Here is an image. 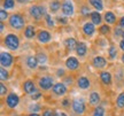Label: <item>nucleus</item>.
Masks as SVG:
<instances>
[{"mask_svg":"<svg viewBox=\"0 0 124 116\" xmlns=\"http://www.w3.org/2000/svg\"><path fill=\"white\" fill-rule=\"evenodd\" d=\"M4 44L8 49L16 51L20 47V38L15 33H8L4 38Z\"/></svg>","mask_w":124,"mask_h":116,"instance_id":"obj_1","label":"nucleus"},{"mask_svg":"<svg viewBox=\"0 0 124 116\" xmlns=\"http://www.w3.org/2000/svg\"><path fill=\"white\" fill-rule=\"evenodd\" d=\"M9 25L15 30H21L24 28V18L20 14H13L8 20Z\"/></svg>","mask_w":124,"mask_h":116,"instance_id":"obj_2","label":"nucleus"},{"mask_svg":"<svg viewBox=\"0 0 124 116\" xmlns=\"http://www.w3.org/2000/svg\"><path fill=\"white\" fill-rule=\"evenodd\" d=\"M71 108H72L74 113H76L77 115H82L85 113L86 105H85V101L82 98H75L71 102Z\"/></svg>","mask_w":124,"mask_h":116,"instance_id":"obj_3","label":"nucleus"},{"mask_svg":"<svg viewBox=\"0 0 124 116\" xmlns=\"http://www.w3.org/2000/svg\"><path fill=\"white\" fill-rule=\"evenodd\" d=\"M38 86L43 91H48V90H51L54 86L53 78L51 76H41L38 79Z\"/></svg>","mask_w":124,"mask_h":116,"instance_id":"obj_4","label":"nucleus"},{"mask_svg":"<svg viewBox=\"0 0 124 116\" xmlns=\"http://www.w3.org/2000/svg\"><path fill=\"white\" fill-rule=\"evenodd\" d=\"M13 61H14V58L13 55L8 52H1L0 54V64L1 67L4 68H8L13 64Z\"/></svg>","mask_w":124,"mask_h":116,"instance_id":"obj_5","label":"nucleus"},{"mask_svg":"<svg viewBox=\"0 0 124 116\" xmlns=\"http://www.w3.org/2000/svg\"><path fill=\"white\" fill-rule=\"evenodd\" d=\"M29 12H30V15L35 20H40L43 15H47L45 7H41V6H31Z\"/></svg>","mask_w":124,"mask_h":116,"instance_id":"obj_6","label":"nucleus"},{"mask_svg":"<svg viewBox=\"0 0 124 116\" xmlns=\"http://www.w3.org/2000/svg\"><path fill=\"white\" fill-rule=\"evenodd\" d=\"M18 102H20V97L16 93H9L6 98V106L10 109L17 107Z\"/></svg>","mask_w":124,"mask_h":116,"instance_id":"obj_7","label":"nucleus"},{"mask_svg":"<svg viewBox=\"0 0 124 116\" xmlns=\"http://www.w3.org/2000/svg\"><path fill=\"white\" fill-rule=\"evenodd\" d=\"M62 13L66 16H72L74 15V12H75V8H74V5L70 0H64L62 2Z\"/></svg>","mask_w":124,"mask_h":116,"instance_id":"obj_8","label":"nucleus"},{"mask_svg":"<svg viewBox=\"0 0 124 116\" xmlns=\"http://www.w3.org/2000/svg\"><path fill=\"white\" fill-rule=\"evenodd\" d=\"M80 63L78 61V59H76L75 56H69V58L66 60V67L68 70H70V71H75L77 70L78 68H79Z\"/></svg>","mask_w":124,"mask_h":116,"instance_id":"obj_9","label":"nucleus"},{"mask_svg":"<svg viewBox=\"0 0 124 116\" xmlns=\"http://www.w3.org/2000/svg\"><path fill=\"white\" fill-rule=\"evenodd\" d=\"M22 89L27 94L36 93V84H35V82H33V80H31V79H27L22 84Z\"/></svg>","mask_w":124,"mask_h":116,"instance_id":"obj_10","label":"nucleus"},{"mask_svg":"<svg viewBox=\"0 0 124 116\" xmlns=\"http://www.w3.org/2000/svg\"><path fill=\"white\" fill-rule=\"evenodd\" d=\"M76 84L80 90H87L91 87V80L86 76H79L76 80Z\"/></svg>","mask_w":124,"mask_h":116,"instance_id":"obj_11","label":"nucleus"},{"mask_svg":"<svg viewBox=\"0 0 124 116\" xmlns=\"http://www.w3.org/2000/svg\"><path fill=\"white\" fill-rule=\"evenodd\" d=\"M92 64L94 68H97V69H102V68H105L107 66V60L103 56H100V55H98V56H94L92 60Z\"/></svg>","mask_w":124,"mask_h":116,"instance_id":"obj_12","label":"nucleus"},{"mask_svg":"<svg viewBox=\"0 0 124 116\" xmlns=\"http://www.w3.org/2000/svg\"><path fill=\"white\" fill-rule=\"evenodd\" d=\"M52 91L55 95H63L67 93V85L64 83H56L54 84V86L52 87Z\"/></svg>","mask_w":124,"mask_h":116,"instance_id":"obj_13","label":"nucleus"},{"mask_svg":"<svg viewBox=\"0 0 124 116\" xmlns=\"http://www.w3.org/2000/svg\"><path fill=\"white\" fill-rule=\"evenodd\" d=\"M100 100H101V97H100V93L97 92V91H93L90 93V97H89V102L91 106L93 107H98L99 103H100Z\"/></svg>","mask_w":124,"mask_h":116,"instance_id":"obj_14","label":"nucleus"},{"mask_svg":"<svg viewBox=\"0 0 124 116\" xmlns=\"http://www.w3.org/2000/svg\"><path fill=\"white\" fill-rule=\"evenodd\" d=\"M37 38H38V41H39V43H41V44H47L49 40H51L52 36H51V33H49L47 30H40V31L38 32V35H37Z\"/></svg>","mask_w":124,"mask_h":116,"instance_id":"obj_15","label":"nucleus"},{"mask_svg":"<svg viewBox=\"0 0 124 116\" xmlns=\"http://www.w3.org/2000/svg\"><path fill=\"white\" fill-rule=\"evenodd\" d=\"M100 80L102 82V84L103 85H110L111 82H113V76H111V74L109 71H106V70H103V71L100 72Z\"/></svg>","mask_w":124,"mask_h":116,"instance_id":"obj_16","label":"nucleus"},{"mask_svg":"<svg viewBox=\"0 0 124 116\" xmlns=\"http://www.w3.org/2000/svg\"><path fill=\"white\" fill-rule=\"evenodd\" d=\"M25 63H27L28 68H29V69H32V70L37 69L38 64H39L36 55H29V56L27 58V60H25Z\"/></svg>","mask_w":124,"mask_h":116,"instance_id":"obj_17","label":"nucleus"},{"mask_svg":"<svg viewBox=\"0 0 124 116\" xmlns=\"http://www.w3.org/2000/svg\"><path fill=\"white\" fill-rule=\"evenodd\" d=\"M83 32H84L85 36L87 37H91L95 32V27H94V24L92 22H87L85 23L84 25H83Z\"/></svg>","mask_w":124,"mask_h":116,"instance_id":"obj_18","label":"nucleus"},{"mask_svg":"<svg viewBox=\"0 0 124 116\" xmlns=\"http://www.w3.org/2000/svg\"><path fill=\"white\" fill-rule=\"evenodd\" d=\"M87 53V45L83 43V41H80L77 44V47H76V54L78 55V56H85Z\"/></svg>","mask_w":124,"mask_h":116,"instance_id":"obj_19","label":"nucleus"},{"mask_svg":"<svg viewBox=\"0 0 124 116\" xmlns=\"http://www.w3.org/2000/svg\"><path fill=\"white\" fill-rule=\"evenodd\" d=\"M77 41H76L75 38H72V37H70V38H67L66 40H64V45H66V47L69 51H76V47H77Z\"/></svg>","mask_w":124,"mask_h":116,"instance_id":"obj_20","label":"nucleus"},{"mask_svg":"<svg viewBox=\"0 0 124 116\" xmlns=\"http://www.w3.org/2000/svg\"><path fill=\"white\" fill-rule=\"evenodd\" d=\"M36 35V29L33 25H28L25 29H24V37L28 38V39H31L33 38Z\"/></svg>","mask_w":124,"mask_h":116,"instance_id":"obj_21","label":"nucleus"},{"mask_svg":"<svg viewBox=\"0 0 124 116\" xmlns=\"http://www.w3.org/2000/svg\"><path fill=\"white\" fill-rule=\"evenodd\" d=\"M101 15H100V13L98 12V10H95V12H92L91 13V21H92V23L94 24V25H99L100 23H101Z\"/></svg>","mask_w":124,"mask_h":116,"instance_id":"obj_22","label":"nucleus"},{"mask_svg":"<svg viewBox=\"0 0 124 116\" xmlns=\"http://www.w3.org/2000/svg\"><path fill=\"white\" fill-rule=\"evenodd\" d=\"M105 21L107 22V24H115L116 23V16L115 14L108 10L106 14H105Z\"/></svg>","mask_w":124,"mask_h":116,"instance_id":"obj_23","label":"nucleus"},{"mask_svg":"<svg viewBox=\"0 0 124 116\" xmlns=\"http://www.w3.org/2000/svg\"><path fill=\"white\" fill-rule=\"evenodd\" d=\"M89 2L91 4L92 7L97 9L98 12H100L103 9V2H102V0H89Z\"/></svg>","mask_w":124,"mask_h":116,"instance_id":"obj_24","label":"nucleus"},{"mask_svg":"<svg viewBox=\"0 0 124 116\" xmlns=\"http://www.w3.org/2000/svg\"><path fill=\"white\" fill-rule=\"evenodd\" d=\"M61 7H62V5L59 0H54V1H52V2L49 4V10H51L52 13H56Z\"/></svg>","mask_w":124,"mask_h":116,"instance_id":"obj_25","label":"nucleus"},{"mask_svg":"<svg viewBox=\"0 0 124 116\" xmlns=\"http://www.w3.org/2000/svg\"><path fill=\"white\" fill-rule=\"evenodd\" d=\"M108 56L110 60H116V58H117V49L114 45H111L108 49Z\"/></svg>","mask_w":124,"mask_h":116,"instance_id":"obj_26","label":"nucleus"},{"mask_svg":"<svg viewBox=\"0 0 124 116\" xmlns=\"http://www.w3.org/2000/svg\"><path fill=\"white\" fill-rule=\"evenodd\" d=\"M37 60H38V63L39 64H45V63L47 62V55H46V53H43V52H40V53H38L37 55Z\"/></svg>","mask_w":124,"mask_h":116,"instance_id":"obj_27","label":"nucleus"},{"mask_svg":"<svg viewBox=\"0 0 124 116\" xmlns=\"http://www.w3.org/2000/svg\"><path fill=\"white\" fill-rule=\"evenodd\" d=\"M8 78H9V72L6 70V68L1 67L0 68V79H1V82L7 80Z\"/></svg>","mask_w":124,"mask_h":116,"instance_id":"obj_28","label":"nucleus"},{"mask_svg":"<svg viewBox=\"0 0 124 116\" xmlns=\"http://www.w3.org/2000/svg\"><path fill=\"white\" fill-rule=\"evenodd\" d=\"M116 106L118 108H124V92L120 93V95L116 99Z\"/></svg>","mask_w":124,"mask_h":116,"instance_id":"obj_29","label":"nucleus"},{"mask_svg":"<svg viewBox=\"0 0 124 116\" xmlns=\"http://www.w3.org/2000/svg\"><path fill=\"white\" fill-rule=\"evenodd\" d=\"M92 116H105V109H103L101 106H98V107H95V109H94Z\"/></svg>","mask_w":124,"mask_h":116,"instance_id":"obj_30","label":"nucleus"},{"mask_svg":"<svg viewBox=\"0 0 124 116\" xmlns=\"http://www.w3.org/2000/svg\"><path fill=\"white\" fill-rule=\"evenodd\" d=\"M14 6H15V1H14V0H4V8L5 9L14 8Z\"/></svg>","mask_w":124,"mask_h":116,"instance_id":"obj_31","label":"nucleus"},{"mask_svg":"<svg viewBox=\"0 0 124 116\" xmlns=\"http://www.w3.org/2000/svg\"><path fill=\"white\" fill-rule=\"evenodd\" d=\"M99 31H100V33H101V35H108V33H109V31H110V28H109V25L106 23V24H103V25H101V27H100Z\"/></svg>","mask_w":124,"mask_h":116,"instance_id":"obj_32","label":"nucleus"},{"mask_svg":"<svg viewBox=\"0 0 124 116\" xmlns=\"http://www.w3.org/2000/svg\"><path fill=\"white\" fill-rule=\"evenodd\" d=\"M0 95H1V98H4L5 95H8L7 94V87L4 84V82H1V84H0Z\"/></svg>","mask_w":124,"mask_h":116,"instance_id":"obj_33","label":"nucleus"},{"mask_svg":"<svg viewBox=\"0 0 124 116\" xmlns=\"http://www.w3.org/2000/svg\"><path fill=\"white\" fill-rule=\"evenodd\" d=\"M7 17H8V13L6 12V9H1L0 10V20H1V22L7 20Z\"/></svg>","mask_w":124,"mask_h":116,"instance_id":"obj_34","label":"nucleus"},{"mask_svg":"<svg viewBox=\"0 0 124 116\" xmlns=\"http://www.w3.org/2000/svg\"><path fill=\"white\" fill-rule=\"evenodd\" d=\"M45 18H46V23H47V25L48 27H53L54 25V22H53V20H52V17H51V15H45Z\"/></svg>","mask_w":124,"mask_h":116,"instance_id":"obj_35","label":"nucleus"},{"mask_svg":"<svg viewBox=\"0 0 124 116\" xmlns=\"http://www.w3.org/2000/svg\"><path fill=\"white\" fill-rule=\"evenodd\" d=\"M29 109H30L31 113H37L38 110H40V106H38V103H35V105L30 106V107H29Z\"/></svg>","mask_w":124,"mask_h":116,"instance_id":"obj_36","label":"nucleus"},{"mask_svg":"<svg viewBox=\"0 0 124 116\" xmlns=\"http://www.w3.org/2000/svg\"><path fill=\"white\" fill-rule=\"evenodd\" d=\"M41 116H55V113L52 110V109H45L43 112V115Z\"/></svg>","mask_w":124,"mask_h":116,"instance_id":"obj_37","label":"nucleus"},{"mask_svg":"<svg viewBox=\"0 0 124 116\" xmlns=\"http://www.w3.org/2000/svg\"><path fill=\"white\" fill-rule=\"evenodd\" d=\"M90 13H92V12H90V9H89V7H82V15L83 16H87Z\"/></svg>","mask_w":124,"mask_h":116,"instance_id":"obj_38","label":"nucleus"},{"mask_svg":"<svg viewBox=\"0 0 124 116\" xmlns=\"http://www.w3.org/2000/svg\"><path fill=\"white\" fill-rule=\"evenodd\" d=\"M114 35H115V37H122V33H123V31H122V28H116L115 30H114Z\"/></svg>","mask_w":124,"mask_h":116,"instance_id":"obj_39","label":"nucleus"},{"mask_svg":"<svg viewBox=\"0 0 124 116\" xmlns=\"http://www.w3.org/2000/svg\"><path fill=\"white\" fill-rule=\"evenodd\" d=\"M64 74H66V72H64V70H63V69H61V68H59L58 70H56V76H58V77L64 76Z\"/></svg>","mask_w":124,"mask_h":116,"instance_id":"obj_40","label":"nucleus"},{"mask_svg":"<svg viewBox=\"0 0 124 116\" xmlns=\"http://www.w3.org/2000/svg\"><path fill=\"white\" fill-rule=\"evenodd\" d=\"M40 97H41V93H40V92H36V93H33L31 95V99H32V100H37V99H39Z\"/></svg>","mask_w":124,"mask_h":116,"instance_id":"obj_41","label":"nucleus"},{"mask_svg":"<svg viewBox=\"0 0 124 116\" xmlns=\"http://www.w3.org/2000/svg\"><path fill=\"white\" fill-rule=\"evenodd\" d=\"M70 105V101H69V99H64L63 101H62V106L63 107H68Z\"/></svg>","mask_w":124,"mask_h":116,"instance_id":"obj_42","label":"nucleus"},{"mask_svg":"<svg viewBox=\"0 0 124 116\" xmlns=\"http://www.w3.org/2000/svg\"><path fill=\"white\" fill-rule=\"evenodd\" d=\"M118 24H120V28L124 29V16H123V17H121V20H120V22H118Z\"/></svg>","mask_w":124,"mask_h":116,"instance_id":"obj_43","label":"nucleus"},{"mask_svg":"<svg viewBox=\"0 0 124 116\" xmlns=\"http://www.w3.org/2000/svg\"><path fill=\"white\" fill-rule=\"evenodd\" d=\"M58 21H59L60 23H62V24H67V20H66L64 17H59Z\"/></svg>","mask_w":124,"mask_h":116,"instance_id":"obj_44","label":"nucleus"},{"mask_svg":"<svg viewBox=\"0 0 124 116\" xmlns=\"http://www.w3.org/2000/svg\"><path fill=\"white\" fill-rule=\"evenodd\" d=\"M55 116H68V115L63 112H58V113H55Z\"/></svg>","mask_w":124,"mask_h":116,"instance_id":"obj_45","label":"nucleus"},{"mask_svg":"<svg viewBox=\"0 0 124 116\" xmlns=\"http://www.w3.org/2000/svg\"><path fill=\"white\" fill-rule=\"evenodd\" d=\"M120 48L124 52V39H123V40H121V41H120Z\"/></svg>","mask_w":124,"mask_h":116,"instance_id":"obj_46","label":"nucleus"},{"mask_svg":"<svg viewBox=\"0 0 124 116\" xmlns=\"http://www.w3.org/2000/svg\"><path fill=\"white\" fill-rule=\"evenodd\" d=\"M0 31L4 32L5 31V25H4V22H0Z\"/></svg>","mask_w":124,"mask_h":116,"instance_id":"obj_47","label":"nucleus"},{"mask_svg":"<svg viewBox=\"0 0 124 116\" xmlns=\"http://www.w3.org/2000/svg\"><path fill=\"white\" fill-rule=\"evenodd\" d=\"M28 116H40L39 114H37V113H30Z\"/></svg>","mask_w":124,"mask_h":116,"instance_id":"obj_48","label":"nucleus"},{"mask_svg":"<svg viewBox=\"0 0 124 116\" xmlns=\"http://www.w3.org/2000/svg\"><path fill=\"white\" fill-rule=\"evenodd\" d=\"M121 60H122V63L124 64V53H123V55H122V58H121Z\"/></svg>","mask_w":124,"mask_h":116,"instance_id":"obj_49","label":"nucleus"},{"mask_svg":"<svg viewBox=\"0 0 124 116\" xmlns=\"http://www.w3.org/2000/svg\"><path fill=\"white\" fill-rule=\"evenodd\" d=\"M122 38L124 39V31H123V33H122Z\"/></svg>","mask_w":124,"mask_h":116,"instance_id":"obj_50","label":"nucleus"},{"mask_svg":"<svg viewBox=\"0 0 124 116\" xmlns=\"http://www.w3.org/2000/svg\"><path fill=\"white\" fill-rule=\"evenodd\" d=\"M14 116H20V115H14Z\"/></svg>","mask_w":124,"mask_h":116,"instance_id":"obj_51","label":"nucleus"},{"mask_svg":"<svg viewBox=\"0 0 124 116\" xmlns=\"http://www.w3.org/2000/svg\"><path fill=\"white\" fill-rule=\"evenodd\" d=\"M123 86H124V80H123Z\"/></svg>","mask_w":124,"mask_h":116,"instance_id":"obj_52","label":"nucleus"}]
</instances>
